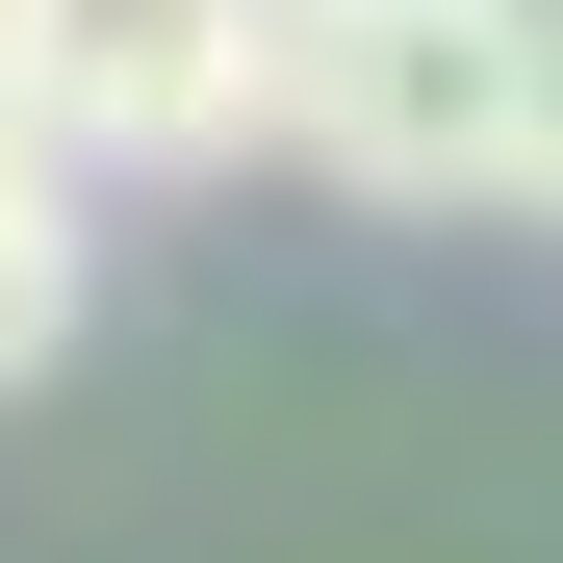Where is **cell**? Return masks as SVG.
<instances>
[{
    "label": "cell",
    "mask_w": 563,
    "mask_h": 563,
    "mask_svg": "<svg viewBox=\"0 0 563 563\" xmlns=\"http://www.w3.org/2000/svg\"><path fill=\"white\" fill-rule=\"evenodd\" d=\"M26 52H52V154L103 179L282 154V0H26Z\"/></svg>",
    "instance_id": "6da1fadb"
},
{
    "label": "cell",
    "mask_w": 563,
    "mask_h": 563,
    "mask_svg": "<svg viewBox=\"0 0 563 563\" xmlns=\"http://www.w3.org/2000/svg\"><path fill=\"white\" fill-rule=\"evenodd\" d=\"M77 282H103V256H77V179H0V385L77 358Z\"/></svg>",
    "instance_id": "7a4b0ae2"
},
{
    "label": "cell",
    "mask_w": 563,
    "mask_h": 563,
    "mask_svg": "<svg viewBox=\"0 0 563 563\" xmlns=\"http://www.w3.org/2000/svg\"><path fill=\"white\" fill-rule=\"evenodd\" d=\"M0 179H77V154H52V52H26V0H0Z\"/></svg>",
    "instance_id": "3957f363"
},
{
    "label": "cell",
    "mask_w": 563,
    "mask_h": 563,
    "mask_svg": "<svg viewBox=\"0 0 563 563\" xmlns=\"http://www.w3.org/2000/svg\"><path fill=\"white\" fill-rule=\"evenodd\" d=\"M538 231H563V103H538Z\"/></svg>",
    "instance_id": "277c9868"
}]
</instances>
